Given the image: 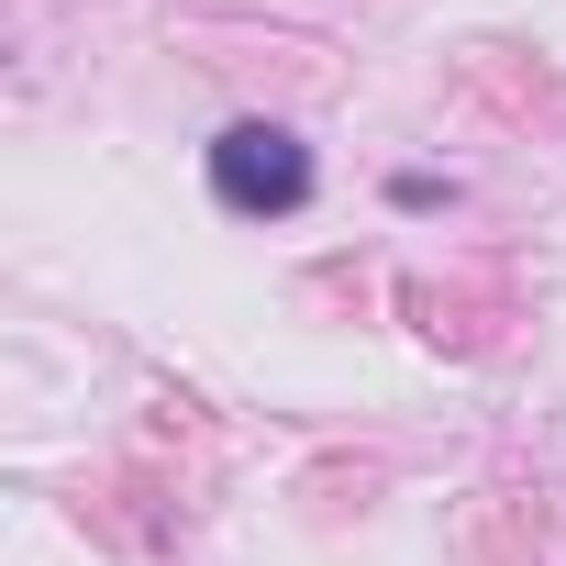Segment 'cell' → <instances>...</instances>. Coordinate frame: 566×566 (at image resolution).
Wrapping results in <instances>:
<instances>
[{"label": "cell", "instance_id": "cell-1", "mask_svg": "<svg viewBox=\"0 0 566 566\" xmlns=\"http://www.w3.org/2000/svg\"><path fill=\"white\" fill-rule=\"evenodd\" d=\"M200 167H211V200H222L233 222H290V211H312V145H301L290 123H266V112L222 123Z\"/></svg>", "mask_w": 566, "mask_h": 566}, {"label": "cell", "instance_id": "cell-2", "mask_svg": "<svg viewBox=\"0 0 566 566\" xmlns=\"http://www.w3.org/2000/svg\"><path fill=\"white\" fill-rule=\"evenodd\" d=\"M389 200H400V211H444V200H455V178H433V167H400V178H389Z\"/></svg>", "mask_w": 566, "mask_h": 566}]
</instances>
